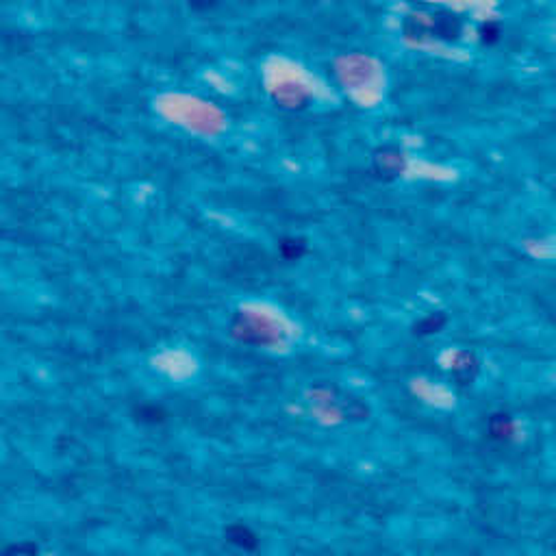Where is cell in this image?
Here are the masks:
<instances>
[{
  "mask_svg": "<svg viewBox=\"0 0 556 556\" xmlns=\"http://www.w3.org/2000/svg\"><path fill=\"white\" fill-rule=\"evenodd\" d=\"M226 534V541L243 550V552H257L259 550V536L248 528L243 524H231V526H226L224 530Z\"/></svg>",
  "mask_w": 556,
  "mask_h": 556,
  "instance_id": "obj_1",
  "label": "cell"
},
{
  "mask_svg": "<svg viewBox=\"0 0 556 556\" xmlns=\"http://www.w3.org/2000/svg\"><path fill=\"white\" fill-rule=\"evenodd\" d=\"M513 430V421L506 413H497L489 417V433L495 439H506Z\"/></svg>",
  "mask_w": 556,
  "mask_h": 556,
  "instance_id": "obj_2",
  "label": "cell"
},
{
  "mask_svg": "<svg viewBox=\"0 0 556 556\" xmlns=\"http://www.w3.org/2000/svg\"><path fill=\"white\" fill-rule=\"evenodd\" d=\"M444 324H446V315H439V313L435 315V313H430L428 317H424V320H421L415 326V329H417L415 333H419V335H430V333H437Z\"/></svg>",
  "mask_w": 556,
  "mask_h": 556,
  "instance_id": "obj_3",
  "label": "cell"
},
{
  "mask_svg": "<svg viewBox=\"0 0 556 556\" xmlns=\"http://www.w3.org/2000/svg\"><path fill=\"white\" fill-rule=\"evenodd\" d=\"M306 250V246H304V241H300V239H285L283 243H280V253H283V257H287V259H298L302 253Z\"/></svg>",
  "mask_w": 556,
  "mask_h": 556,
  "instance_id": "obj_4",
  "label": "cell"
},
{
  "mask_svg": "<svg viewBox=\"0 0 556 556\" xmlns=\"http://www.w3.org/2000/svg\"><path fill=\"white\" fill-rule=\"evenodd\" d=\"M37 548L33 543H22V546H11L3 556H15V554H35Z\"/></svg>",
  "mask_w": 556,
  "mask_h": 556,
  "instance_id": "obj_5",
  "label": "cell"
}]
</instances>
